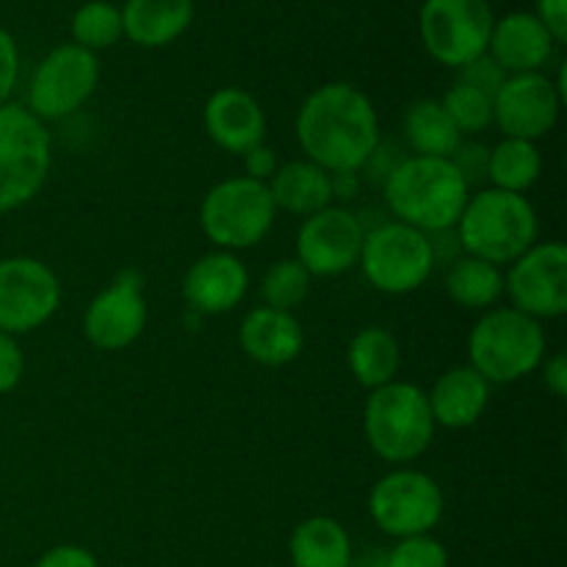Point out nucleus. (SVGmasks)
Listing matches in <instances>:
<instances>
[{
  "mask_svg": "<svg viewBox=\"0 0 567 567\" xmlns=\"http://www.w3.org/2000/svg\"><path fill=\"white\" fill-rule=\"evenodd\" d=\"M297 142L305 158L327 169L360 172L380 150V116L352 83H324L305 97L297 114Z\"/></svg>",
  "mask_w": 567,
  "mask_h": 567,
  "instance_id": "obj_1",
  "label": "nucleus"
},
{
  "mask_svg": "<svg viewBox=\"0 0 567 567\" xmlns=\"http://www.w3.org/2000/svg\"><path fill=\"white\" fill-rule=\"evenodd\" d=\"M385 203L396 221L415 227L426 236L457 227L471 186L452 158L404 155L382 181Z\"/></svg>",
  "mask_w": 567,
  "mask_h": 567,
  "instance_id": "obj_2",
  "label": "nucleus"
},
{
  "mask_svg": "<svg viewBox=\"0 0 567 567\" xmlns=\"http://www.w3.org/2000/svg\"><path fill=\"white\" fill-rule=\"evenodd\" d=\"M454 233L465 255L504 269L526 249L535 247L540 236V219L535 205L524 194L482 188L468 197Z\"/></svg>",
  "mask_w": 567,
  "mask_h": 567,
  "instance_id": "obj_3",
  "label": "nucleus"
},
{
  "mask_svg": "<svg viewBox=\"0 0 567 567\" xmlns=\"http://www.w3.org/2000/svg\"><path fill=\"white\" fill-rule=\"evenodd\" d=\"M435 419L424 388L393 380L369 391L363 408V432L371 452L391 465H410L435 441Z\"/></svg>",
  "mask_w": 567,
  "mask_h": 567,
  "instance_id": "obj_4",
  "label": "nucleus"
},
{
  "mask_svg": "<svg viewBox=\"0 0 567 567\" xmlns=\"http://www.w3.org/2000/svg\"><path fill=\"white\" fill-rule=\"evenodd\" d=\"M546 360V330L515 308H491L468 332V365L491 385H513Z\"/></svg>",
  "mask_w": 567,
  "mask_h": 567,
  "instance_id": "obj_5",
  "label": "nucleus"
},
{
  "mask_svg": "<svg viewBox=\"0 0 567 567\" xmlns=\"http://www.w3.org/2000/svg\"><path fill=\"white\" fill-rule=\"evenodd\" d=\"M53 142L42 120L20 103L0 105V214L20 210L42 192Z\"/></svg>",
  "mask_w": 567,
  "mask_h": 567,
  "instance_id": "obj_6",
  "label": "nucleus"
},
{
  "mask_svg": "<svg viewBox=\"0 0 567 567\" xmlns=\"http://www.w3.org/2000/svg\"><path fill=\"white\" fill-rule=\"evenodd\" d=\"M277 219L269 186L249 177H225L199 203V227L216 249H252L271 233Z\"/></svg>",
  "mask_w": 567,
  "mask_h": 567,
  "instance_id": "obj_7",
  "label": "nucleus"
},
{
  "mask_svg": "<svg viewBox=\"0 0 567 567\" xmlns=\"http://www.w3.org/2000/svg\"><path fill=\"white\" fill-rule=\"evenodd\" d=\"M435 260V241L426 233L391 219L365 230L358 266L374 291L404 297L430 280Z\"/></svg>",
  "mask_w": 567,
  "mask_h": 567,
  "instance_id": "obj_8",
  "label": "nucleus"
},
{
  "mask_svg": "<svg viewBox=\"0 0 567 567\" xmlns=\"http://www.w3.org/2000/svg\"><path fill=\"white\" fill-rule=\"evenodd\" d=\"M443 509H446V498H443L441 485L430 474L410 465L388 471L369 493L371 520L377 529L396 540L432 535V529L441 524Z\"/></svg>",
  "mask_w": 567,
  "mask_h": 567,
  "instance_id": "obj_9",
  "label": "nucleus"
},
{
  "mask_svg": "<svg viewBox=\"0 0 567 567\" xmlns=\"http://www.w3.org/2000/svg\"><path fill=\"white\" fill-rule=\"evenodd\" d=\"M493 14L487 0H424L419 31L424 50L449 70H463L487 53Z\"/></svg>",
  "mask_w": 567,
  "mask_h": 567,
  "instance_id": "obj_10",
  "label": "nucleus"
},
{
  "mask_svg": "<svg viewBox=\"0 0 567 567\" xmlns=\"http://www.w3.org/2000/svg\"><path fill=\"white\" fill-rule=\"evenodd\" d=\"M97 83V53H89L75 42H64L50 50L33 70L25 109L42 122L66 120L92 97Z\"/></svg>",
  "mask_w": 567,
  "mask_h": 567,
  "instance_id": "obj_11",
  "label": "nucleus"
},
{
  "mask_svg": "<svg viewBox=\"0 0 567 567\" xmlns=\"http://www.w3.org/2000/svg\"><path fill=\"white\" fill-rule=\"evenodd\" d=\"M504 297L509 308L535 321L563 319L567 313V247L563 241H537L504 271Z\"/></svg>",
  "mask_w": 567,
  "mask_h": 567,
  "instance_id": "obj_12",
  "label": "nucleus"
},
{
  "mask_svg": "<svg viewBox=\"0 0 567 567\" xmlns=\"http://www.w3.org/2000/svg\"><path fill=\"white\" fill-rule=\"evenodd\" d=\"M61 280L44 260L14 255L0 260V332L28 336L55 316Z\"/></svg>",
  "mask_w": 567,
  "mask_h": 567,
  "instance_id": "obj_13",
  "label": "nucleus"
},
{
  "mask_svg": "<svg viewBox=\"0 0 567 567\" xmlns=\"http://www.w3.org/2000/svg\"><path fill=\"white\" fill-rule=\"evenodd\" d=\"M563 103V92L546 72L507 75L493 94V125L507 138L537 142L554 131Z\"/></svg>",
  "mask_w": 567,
  "mask_h": 567,
  "instance_id": "obj_14",
  "label": "nucleus"
},
{
  "mask_svg": "<svg viewBox=\"0 0 567 567\" xmlns=\"http://www.w3.org/2000/svg\"><path fill=\"white\" fill-rule=\"evenodd\" d=\"M365 227L347 208L319 210L305 216L297 230V255L293 258L308 269L310 277H338L358 266L363 249Z\"/></svg>",
  "mask_w": 567,
  "mask_h": 567,
  "instance_id": "obj_15",
  "label": "nucleus"
},
{
  "mask_svg": "<svg viewBox=\"0 0 567 567\" xmlns=\"http://www.w3.org/2000/svg\"><path fill=\"white\" fill-rule=\"evenodd\" d=\"M144 327L147 299L136 271H122L83 310V336L100 352H122L142 338Z\"/></svg>",
  "mask_w": 567,
  "mask_h": 567,
  "instance_id": "obj_16",
  "label": "nucleus"
},
{
  "mask_svg": "<svg viewBox=\"0 0 567 567\" xmlns=\"http://www.w3.org/2000/svg\"><path fill=\"white\" fill-rule=\"evenodd\" d=\"M183 299L194 313L221 316L244 302L249 291V271L236 252L214 249L194 260L183 277Z\"/></svg>",
  "mask_w": 567,
  "mask_h": 567,
  "instance_id": "obj_17",
  "label": "nucleus"
},
{
  "mask_svg": "<svg viewBox=\"0 0 567 567\" xmlns=\"http://www.w3.org/2000/svg\"><path fill=\"white\" fill-rule=\"evenodd\" d=\"M203 127L216 147L244 155L266 142V111L247 89L221 86L205 100Z\"/></svg>",
  "mask_w": 567,
  "mask_h": 567,
  "instance_id": "obj_18",
  "label": "nucleus"
},
{
  "mask_svg": "<svg viewBox=\"0 0 567 567\" xmlns=\"http://www.w3.org/2000/svg\"><path fill=\"white\" fill-rule=\"evenodd\" d=\"M554 50L557 42L532 11H509L493 22L487 55L507 75L543 72V66L554 59Z\"/></svg>",
  "mask_w": 567,
  "mask_h": 567,
  "instance_id": "obj_19",
  "label": "nucleus"
},
{
  "mask_svg": "<svg viewBox=\"0 0 567 567\" xmlns=\"http://www.w3.org/2000/svg\"><path fill=\"white\" fill-rule=\"evenodd\" d=\"M238 343L252 363L280 369L302 354L305 330L293 313L260 305L241 319Z\"/></svg>",
  "mask_w": 567,
  "mask_h": 567,
  "instance_id": "obj_20",
  "label": "nucleus"
},
{
  "mask_svg": "<svg viewBox=\"0 0 567 567\" xmlns=\"http://www.w3.org/2000/svg\"><path fill=\"white\" fill-rule=\"evenodd\" d=\"M426 399H430L435 426L468 430L485 415L491 404V382L476 374L471 365H454L437 377L432 391H426Z\"/></svg>",
  "mask_w": 567,
  "mask_h": 567,
  "instance_id": "obj_21",
  "label": "nucleus"
},
{
  "mask_svg": "<svg viewBox=\"0 0 567 567\" xmlns=\"http://www.w3.org/2000/svg\"><path fill=\"white\" fill-rule=\"evenodd\" d=\"M122 37L138 48H166L194 22V0H125Z\"/></svg>",
  "mask_w": 567,
  "mask_h": 567,
  "instance_id": "obj_22",
  "label": "nucleus"
},
{
  "mask_svg": "<svg viewBox=\"0 0 567 567\" xmlns=\"http://www.w3.org/2000/svg\"><path fill=\"white\" fill-rule=\"evenodd\" d=\"M266 186L277 210L302 216V219L332 205V175L308 158L280 164Z\"/></svg>",
  "mask_w": 567,
  "mask_h": 567,
  "instance_id": "obj_23",
  "label": "nucleus"
},
{
  "mask_svg": "<svg viewBox=\"0 0 567 567\" xmlns=\"http://www.w3.org/2000/svg\"><path fill=\"white\" fill-rule=\"evenodd\" d=\"M293 567H349L352 565V537L341 520L313 515L291 532L288 540Z\"/></svg>",
  "mask_w": 567,
  "mask_h": 567,
  "instance_id": "obj_24",
  "label": "nucleus"
},
{
  "mask_svg": "<svg viewBox=\"0 0 567 567\" xmlns=\"http://www.w3.org/2000/svg\"><path fill=\"white\" fill-rule=\"evenodd\" d=\"M347 363L358 385H363L365 391H377L396 380L402 349H399L396 336L385 327H363L349 341Z\"/></svg>",
  "mask_w": 567,
  "mask_h": 567,
  "instance_id": "obj_25",
  "label": "nucleus"
},
{
  "mask_svg": "<svg viewBox=\"0 0 567 567\" xmlns=\"http://www.w3.org/2000/svg\"><path fill=\"white\" fill-rule=\"evenodd\" d=\"M404 142L413 150L410 155H424V158H452L463 144V136L446 111L441 109V100H419L404 111Z\"/></svg>",
  "mask_w": 567,
  "mask_h": 567,
  "instance_id": "obj_26",
  "label": "nucleus"
},
{
  "mask_svg": "<svg viewBox=\"0 0 567 567\" xmlns=\"http://www.w3.org/2000/svg\"><path fill=\"white\" fill-rule=\"evenodd\" d=\"M446 293L454 305L465 310H485L496 308L504 297V269L493 266L487 260L463 255L454 260L446 271Z\"/></svg>",
  "mask_w": 567,
  "mask_h": 567,
  "instance_id": "obj_27",
  "label": "nucleus"
},
{
  "mask_svg": "<svg viewBox=\"0 0 567 567\" xmlns=\"http://www.w3.org/2000/svg\"><path fill=\"white\" fill-rule=\"evenodd\" d=\"M543 175V153L537 142L504 136L487 153V181L491 188L509 194H526Z\"/></svg>",
  "mask_w": 567,
  "mask_h": 567,
  "instance_id": "obj_28",
  "label": "nucleus"
},
{
  "mask_svg": "<svg viewBox=\"0 0 567 567\" xmlns=\"http://www.w3.org/2000/svg\"><path fill=\"white\" fill-rule=\"evenodd\" d=\"M72 42L89 53L114 48L122 39V11L109 0H89L70 20Z\"/></svg>",
  "mask_w": 567,
  "mask_h": 567,
  "instance_id": "obj_29",
  "label": "nucleus"
},
{
  "mask_svg": "<svg viewBox=\"0 0 567 567\" xmlns=\"http://www.w3.org/2000/svg\"><path fill=\"white\" fill-rule=\"evenodd\" d=\"M310 282H313V277L297 258L277 260L266 269L264 280H260V297H264L266 308L293 313L308 299Z\"/></svg>",
  "mask_w": 567,
  "mask_h": 567,
  "instance_id": "obj_30",
  "label": "nucleus"
},
{
  "mask_svg": "<svg viewBox=\"0 0 567 567\" xmlns=\"http://www.w3.org/2000/svg\"><path fill=\"white\" fill-rule=\"evenodd\" d=\"M441 109L457 127L460 136H476V133L487 131L493 125V97L480 92V89L468 86V83L457 81L446 94L441 97Z\"/></svg>",
  "mask_w": 567,
  "mask_h": 567,
  "instance_id": "obj_31",
  "label": "nucleus"
},
{
  "mask_svg": "<svg viewBox=\"0 0 567 567\" xmlns=\"http://www.w3.org/2000/svg\"><path fill=\"white\" fill-rule=\"evenodd\" d=\"M385 567H449V551L432 535L408 537L385 551Z\"/></svg>",
  "mask_w": 567,
  "mask_h": 567,
  "instance_id": "obj_32",
  "label": "nucleus"
},
{
  "mask_svg": "<svg viewBox=\"0 0 567 567\" xmlns=\"http://www.w3.org/2000/svg\"><path fill=\"white\" fill-rule=\"evenodd\" d=\"M25 374V358L14 336L0 332V396L14 391Z\"/></svg>",
  "mask_w": 567,
  "mask_h": 567,
  "instance_id": "obj_33",
  "label": "nucleus"
},
{
  "mask_svg": "<svg viewBox=\"0 0 567 567\" xmlns=\"http://www.w3.org/2000/svg\"><path fill=\"white\" fill-rule=\"evenodd\" d=\"M504 78H507V72H504L502 66H498L487 53L480 55V59H474L471 64H465L463 70H460V81L468 83V86H474V89H480V92L491 94V97L498 92V86L504 83Z\"/></svg>",
  "mask_w": 567,
  "mask_h": 567,
  "instance_id": "obj_34",
  "label": "nucleus"
},
{
  "mask_svg": "<svg viewBox=\"0 0 567 567\" xmlns=\"http://www.w3.org/2000/svg\"><path fill=\"white\" fill-rule=\"evenodd\" d=\"M17 81H20V50L14 37L0 28V105L11 103Z\"/></svg>",
  "mask_w": 567,
  "mask_h": 567,
  "instance_id": "obj_35",
  "label": "nucleus"
},
{
  "mask_svg": "<svg viewBox=\"0 0 567 567\" xmlns=\"http://www.w3.org/2000/svg\"><path fill=\"white\" fill-rule=\"evenodd\" d=\"M244 158V177L258 183H269L275 177V172L280 169V161H277V153L266 142L255 144L252 150L241 155Z\"/></svg>",
  "mask_w": 567,
  "mask_h": 567,
  "instance_id": "obj_36",
  "label": "nucleus"
},
{
  "mask_svg": "<svg viewBox=\"0 0 567 567\" xmlns=\"http://www.w3.org/2000/svg\"><path fill=\"white\" fill-rule=\"evenodd\" d=\"M33 567H100V563L89 548L66 543V546H55L44 551Z\"/></svg>",
  "mask_w": 567,
  "mask_h": 567,
  "instance_id": "obj_37",
  "label": "nucleus"
},
{
  "mask_svg": "<svg viewBox=\"0 0 567 567\" xmlns=\"http://www.w3.org/2000/svg\"><path fill=\"white\" fill-rule=\"evenodd\" d=\"M532 14L546 25V31L551 33L554 42L563 44L567 39V0H537L535 11Z\"/></svg>",
  "mask_w": 567,
  "mask_h": 567,
  "instance_id": "obj_38",
  "label": "nucleus"
},
{
  "mask_svg": "<svg viewBox=\"0 0 567 567\" xmlns=\"http://www.w3.org/2000/svg\"><path fill=\"white\" fill-rule=\"evenodd\" d=\"M487 153H491L487 147H476V144H460L457 153L452 155L454 166L463 172V177L468 181V186L476 181V177H487Z\"/></svg>",
  "mask_w": 567,
  "mask_h": 567,
  "instance_id": "obj_39",
  "label": "nucleus"
},
{
  "mask_svg": "<svg viewBox=\"0 0 567 567\" xmlns=\"http://www.w3.org/2000/svg\"><path fill=\"white\" fill-rule=\"evenodd\" d=\"M537 371H543V385L551 396L565 399L567 396V358L565 352L551 354V358L543 360V365Z\"/></svg>",
  "mask_w": 567,
  "mask_h": 567,
  "instance_id": "obj_40",
  "label": "nucleus"
},
{
  "mask_svg": "<svg viewBox=\"0 0 567 567\" xmlns=\"http://www.w3.org/2000/svg\"><path fill=\"white\" fill-rule=\"evenodd\" d=\"M358 194V172L332 175V199H352Z\"/></svg>",
  "mask_w": 567,
  "mask_h": 567,
  "instance_id": "obj_41",
  "label": "nucleus"
},
{
  "mask_svg": "<svg viewBox=\"0 0 567 567\" xmlns=\"http://www.w3.org/2000/svg\"><path fill=\"white\" fill-rule=\"evenodd\" d=\"M349 567H385V551L382 548H371V551L360 554L358 559L352 557V565Z\"/></svg>",
  "mask_w": 567,
  "mask_h": 567,
  "instance_id": "obj_42",
  "label": "nucleus"
}]
</instances>
